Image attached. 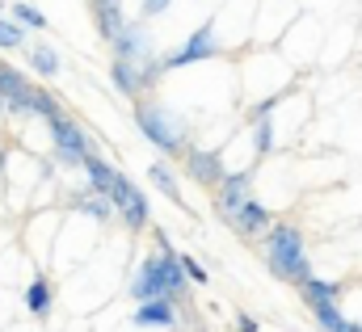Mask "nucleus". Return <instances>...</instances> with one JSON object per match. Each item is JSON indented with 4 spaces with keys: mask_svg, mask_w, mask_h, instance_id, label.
Instances as JSON below:
<instances>
[{
    "mask_svg": "<svg viewBox=\"0 0 362 332\" xmlns=\"http://www.w3.org/2000/svg\"><path fill=\"white\" fill-rule=\"evenodd\" d=\"M185 286H189V273L181 265V256L165 240L156 256H144L135 278H131V299L135 303H148V299H185Z\"/></svg>",
    "mask_w": 362,
    "mask_h": 332,
    "instance_id": "1",
    "label": "nucleus"
},
{
    "mask_svg": "<svg viewBox=\"0 0 362 332\" xmlns=\"http://www.w3.org/2000/svg\"><path fill=\"white\" fill-rule=\"evenodd\" d=\"M266 265H270L274 278L282 282H308L312 278V261H308V249H303V232L291 227V223H278L266 232Z\"/></svg>",
    "mask_w": 362,
    "mask_h": 332,
    "instance_id": "2",
    "label": "nucleus"
},
{
    "mask_svg": "<svg viewBox=\"0 0 362 332\" xmlns=\"http://www.w3.org/2000/svg\"><path fill=\"white\" fill-rule=\"evenodd\" d=\"M135 122H139L144 139L156 143L165 156H181V152H189V148H185V122H181L173 109L139 101V105H135Z\"/></svg>",
    "mask_w": 362,
    "mask_h": 332,
    "instance_id": "3",
    "label": "nucleus"
},
{
    "mask_svg": "<svg viewBox=\"0 0 362 332\" xmlns=\"http://www.w3.org/2000/svg\"><path fill=\"white\" fill-rule=\"evenodd\" d=\"M47 131H51V143H55V160L68 168L85 165V156L93 152L89 143V131L76 122V118H64V114H55L51 122H47Z\"/></svg>",
    "mask_w": 362,
    "mask_h": 332,
    "instance_id": "4",
    "label": "nucleus"
},
{
    "mask_svg": "<svg viewBox=\"0 0 362 332\" xmlns=\"http://www.w3.org/2000/svg\"><path fill=\"white\" fill-rule=\"evenodd\" d=\"M110 202H114L118 219L127 223V232H144V227H148L152 206H148V194L131 185V177H122V172H118V181H114V189H110Z\"/></svg>",
    "mask_w": 362,
    "mask_h": 332,
    "instance_id": "5",
    "label": "nucleus"
},
{
    "mask_svg": "<svg viewBox=\"0 0 362 332\" xmlns=\"http://www.w3.org/2000/svg\"><path fill=\"white\" fill-rule=\"evenodd\" d=\"M219 55V42H215V21H202L194 34H189V42L177 47L169 59H165V68L173 72V68H189V64H202V59H215Z\"/></svg>",
    "mask_w": 362,
    "mask_h": 332,
    "instance_id": "6",
    "label": "nucleus"
},
{
    "mask_svg": "<svg viewBox=\"0 0 362 332\" xmlns=\"http://www.w3.org/2000/svg\"><path fill=\"white\" fill-rule=\"evenodd\" d=\"M253 198V168H240V172H228L219 185H215V211L223 219H232L245 202Z\"/></svg>",
    "mask_w": 362,
    "mask_h": 332,
    "instance_id": "7",
    "label": "nucleus"
},
{
    "mask_svg": "<svg viewBox=\"0 0 362 332\" xmlns=\"http://www.w3.org/2000/svg\"><path fill=\"white\" fill-rule=\"evenodd\" d=\"M0 97L8 114H34V84L13 68H0Z\"/></svg>",
    "mask_w": 362,
    "mask_h": 332,
    "instance_id": "8",
    "label": "nucleus"
},
{
    "mask_svg": "<svg viewBox=\"0 0 362 332\" xmlns=\"http://www.w3.org/2000/svg\"><path fill=\"white\" fill-rule=\"evenodd\" d=\"M185 172L198 181V185H206V189H215L228 172H223V156L219 152H206V148H189L185 152Z\"/></svg>",
    "mask_w": 362,
    "mask_h": 332,
    "instance_id": "9",
    "label": "nucleus"
},
{
    "mask_svg": "<svg viewBox=\"0 0 362 332\" xmlns=\"http://www.w3.org/2000/svg\"><path fill=\"white\" fill-rule=\"evenodd\" d=\"M228 223H232V232H236V236L253 240V236H266V232H270V211H266L257 198H249V202L228 219Z\"/></svg>",
    "mask_w": 362,
    "mask_h": 332,
    "instance_id": "10",
    "label": "nucleus"
},
{
    "mask_svg": "<svg viewBox=\"0 0 362 332\" xmlns=\"http://www.w3.org/2000/svg\"><path fill=\"white\" fill-rule=\"evenodd\" d=\"M131 320H135L139 328H173V324H177V312H173V299H148V303L135 307Z\"/></svg>",
    "mask_w": 362,
    "mask_h": 332,
    "instance_id": "11",
    "label": "nucleus"
},
{
    "mask_svg": "<svg viewBox=\"0 0 362 332\" xmlns=\"http://www.w3.org/2000/svg\"><path fill=\"white\" fill-rule=\"evenodd\" d=\"M114 55H118V59H135V64H144V59L152 55V42H148V34H144L139 25H127V30L114 38Z\"/></svg>",
    "mask_w": 362,
    "mask_h": 332,
    "instance_id": "12",
    "label": "nucleus"
},
{
    "mask_svg": "<svg viewBox=\"0 0 362 332\" xmlns=\"http://www.w3.org/2000/svg\"><path fill=\"white\" fill-rule=\"evenodd\" d=\"M51 303H55V290H51L47 273H38V278L25 286V307H30L34 320H47V316H51Z\"/></svg>",
    "mask_w": 362,
    "mask_h": 332,
    "instance_id": "13",
    "label": "nucleus"
},
{
    "mask_svg": "<svg viewBox=\"0 0 362 332\" xmlns=\"http://www.w3.org/2000/svg\"><path fill=\"white\" fill-rule=\"evenodd\" d=\"M110 81H114L118 93H127V97H139V93H144V76H139V64H135V59H118V55H114Z\"/></svg>",
    "mask_w": 362,
    "mask_h": 332,
    "instance_id": "14",
    "label": "nucleus"
},
{
    "mask_svg": "<svg viewBox=\"0 0 362 332\" xmlns=\"http://www.w3.org/2000/svg\"><path fill=\"white\" fill-rule=\"evenodd\" d=\"M312 316H316L320 332H362V324H354L350 316H341V307H337V303H316V307H312Z\"/></svg>",
    "mask_w": 362,
    "mask_h": 332,
    "instance_id": "15",
    "label": "nucleus"
},
{
    "mask_svg": "<svg viewBox=\"0 0 362 332\" xmlns=\"http://www.w3.org/2000/svg\"><path fill=\"white\" fill-rule=\"evenodd\" d=\"M93 21H97V34H101V38H110V42L131 25V21L122 17V4H101V8H93Z\"/></svg>",
    "mask_w": 362,
    "mask_h": 332,
    "instance_id": "16",
    "label": "nucleus"
},
{
    "mask_svg": "<svg viewBox=\"0 0 362 332\" xmlns=\"http://www.w3.org/2000/svg\"><path fill=\"white\" fill-rule=\"evenodd\" d=\"M81 168L89 172V185L97 189V194H110V189H114V181H118V168H110L101 156H97V152H89Z\"/></svg>",
    "mask_w": 362,
    "mask_h": 332,
    "instance_id": "17",
    "label": "nucleus"
},
{
    "mask_svg": "<svg viewBox=\"0 0 362 332\" xmlns=\"http://www.w3.org/2000/svg\"><path fill=\"white\" fill-rule=\"evenodd\" d=\"M148 181H152V185H156L169 202H177V206H181V185H177L173 168L165 165V160H152V165H148Z\"/></svg>",
    "mask_w": 362,
    "mask_h": 332,
    "instance_id": "18",
    "label": "nucleus"
},
{
    "mask_svg": "<svg viewBox=\"0 0 362 332\" xmlns=\"http://www.w3.org/2000/svg\"><path fill=\"white\" fill-rule=\"evenodd\" d=\"M299 295H303V303H308V307H316V303H333V299H337V286L312 273L308 282H299Z\"/></svg>",
    "mask_w": 362,
    "mask_h": 332,
    "instance_id": "19",
    "label": "nucleus"
},
{
    "mask_svg": "<svg viewBox=\"0 0 362 332\" xmlns=\"http://www.w3.org/2000/svg\"><path fill=\"white\" fill-rule=\"evenodd\" d=\"M76 206H81L85 215H93V219H101V223L118 215V211H114V202H110V194H97V189H93V194H85V198H81Z\"/></svg>",
    "mask_w": 362,
    "mask_h": 332,
    "instance_id": "20",
    "label": "nucleus"
},
{
    "mask_svg": "<svg viewBox=\"0 0 362 332\" xmlns=\"http://www.w3.org/2000/svg\"><path fill=\"white\" fill-rule=\"evenodd\" d=\"M25 30H30V25H21L17 17H13V21L0 17V51H17V47H25Z\"/></svg>",
    "mask_w": 362,
    "mask_h": 332,
    "instance_id": "21",
    "label": "nucleus"
},
{
    "mask_svg": "<svg viewBox=\"0 0 362 332\" xmlns=\"http://www.w3.org/2000/svg\"><path fill=\"white\" fill-rule=\"evenodd\" d=\"M30 68H34V72H42V76H59V55L42 42V47H34V51H30Z\"/></svg>",
    "mask_w": 362,
    "mask_h": 332,
    "instance_id": "22",
    "label": "nucleus"
},
{
    "mask_svg": "<svg viewBox=\"0 0 362 332\" xmlns=\"http://www.w3.org/2000/svg\"><path fill=\"white\" fill-rule=\"evenodd\" d=\"M13 17H17L21 25H30V30H47V17H42L38 8H30L25 0H13Z\"/></svg>",
    "mask_w": 362,
    "mask_h": 332,
    "instance_id": "23",
    "label": "nucleus"
},
{
    "mask_svg": "<svg viewBox=\"0 0 362 332\" xmlns=\"http://www.w3.org/2000/svg\"><path fill=\"white\" fill-rule=\"evenodd\" d=\"M34 114H38V118H47V122H51V118H55V114H59V97H51V93H47V88H34Z\"/></svg>",
    "mask_w": 362,
    "mask_h": 332,
    "instance_id": "24",
    "label": "nucleus"
},
{
    "mask_svg": "<svg viewBox=\"0 0 362 332\" xmlns=\"http://www.w3.org/2000/svg\"><path fill=\"white\" fill-rule=\"evenodd\" d=\"M253 148H257V156H266L274 148V126L266 118H257V126H253Z\"/></svg>",
    "mask_w": 362,
    "mask_h": 332,
    "instance_id": "25",
    "label": "nucleus"
},
{
    "mask_svg": "<svg viewBox=\"0 0 362 332\" xmlns=\"http://www.w3.org/2000/svg\"><path fill=\"white\" fill-rule=\"evenodd\" d=\"M181 265H185V273H189V282H198V286H202V282H211V273H206V269H202V265H198L194 256H181Z\"/></svg>",
    "mask_w": 362,
    "mask_h": 332,
    "instance_id": "26",
    "label": "nucleus"
},
{
    "mask_svg": "<svg viewBox=\"0 0 362 332\" xmlns=\"http://www.w3.org/2000/svg\"><path fill=\"white\" fill-rule=\"evenodd\" d=\"M169 4H173V0H139V17H144V21H148V17H160Z\"/></svg>",
    "mask_w": 362,
    "mask_h": 332,
    "instance_id": "27",
    "label": "nucleus"
},
{
    "mask_svg": "<svg viewBox=\"0 0 362 332\" xmlns=\"http://www.w3.org/2000/svg\"><path fill=\"white\" fill-rule=\"evenodd\" d=\"M236 328H240V332H257V320H253V316H240V320H236Z\"/></svg>",
    "mask_w": 362,
    "mask_h": 332,
    "instance_id": "28",
    "label": "nucleus"
},
{
    "mask_svg": "<svg viewBox=\"0 0 362 332\" xmlns=\"http://www.w3.org/2000/svg\"><path fill=\"white\" fill-rule=\"evenodd\" d=\"M0 68H4V64H0Z\"/></svg>",
    "mask_w": 362,
    "mask_h": 332,
    "instance_id": "29",
    "label": "nucleus"
}]
</instances>
